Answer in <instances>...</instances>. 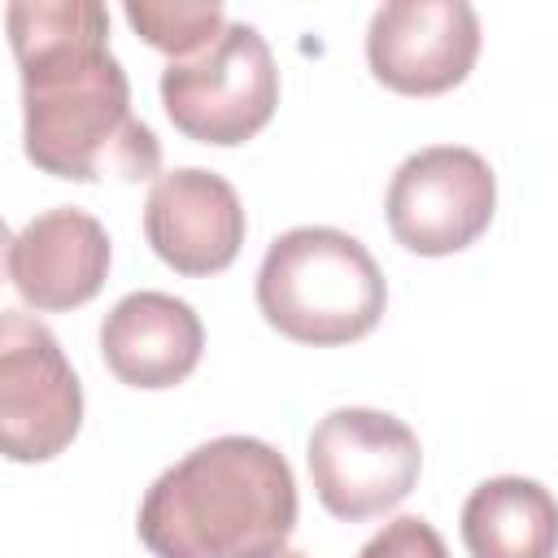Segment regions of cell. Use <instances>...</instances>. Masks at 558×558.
I'll list each match as a JSON object with an SVG mask.
<instances>
[{
  "label": "cell",
  "mask_w": 558,
  "mask_h": 558,
  "mask_svg": "<svg viewBox=\"0 0 558 558\" xmlns=\"http://www.w3.org/2000/svg\"><path fill=\"white\" fill-rule=\"evenodd\" d=\"M22 70V148L57 179H153L157 135L131 113V83L109 52L96 0H17L4 13Z\"/></svg>",
  "instance_id": "6da1fadb"
},
{
  "label": "cell",
  "mask_w": 558,
  "mask_h": 558,
  "mask_svg": "<svg viewBox=\"0 0 558 558\" xmlns=\"http://www.w3.org/2000/svg\"><path fill=\"white\" fill-rule=\"evenodd\" d=\"M153 558H275L296 527L288 458L257 436H218L183 453L140 501Z\"/></svg>",
  "instance_id": "7a4b0ae2"
},
{
  "label": "cell",
  "mask_w": 558,
  "mask_h": 558,
  "mask_svg": "<svg viewBox=\"0 0 558 558\" xmlns=\"http://www.w3.org/2000/svg\"><path fill=\"white\" fill-rule=\"evenodd\" d=\"M384 275L362 240L336 227L283 231L257 270V310L296 344H349L384 318Z\"/></svg>",
  "instance_id": "3957f363"
},
{
  "label": "cell",
  "mask_w": 558,
  "mask_h": 558,
  "mask_svg": "<svg viewBox=\"0 0 558 558\" xmlns=\"http://www.w3.org/2000/svg\"><path fill=\"white\" fill-rule=\"evenodd\" d=\"M166 118L196 144H244L253 140L279 105V70L270 44L248 22H227V31L196 57L170 61L161 70Z\"/></svg>",
  "instance_id": "277c9868"
},
{
  "label": "cell",
  "mask_w": 558,
  "mask_h": 558,
  "mask_svg": "<svg viewBox=\"0 0 558 558\" xmlns=\"http://www.w3.org/2000/svg\"><path fill=\"white\" fill-rule=\"evenodd\" d=\"M305 458L318 501L344 523L375 519L405 501L423 466L410 423L366 405H344L318 418Z\"/></svg>",
  "instance_id": "5b68a950"
},
{
  "label": "cell",
  "mask_w": 558,
  "mask_h": 558,
  "mask_svg": "<svg viewBox=\"0 0 558 558\" xmlns=\"http://www.w3.org/2000/svg\"><path fill=\"white\" fill-rule=\"evenodd\" d=\"M83 423V388L57 336L17 310L0 318V445L9 462L57 458Z\"/></svg>",
  "instance_id": "8992f818"
},
{
  "label": "cell",
  "mask_w": 558,
  "mask_h": 558,
  "mask_svg": "<svg viewBox=\"0 0 558 558\" xmlns=\"http://www.w3.org/2000/svg\"><path fill=\"white\" fill-rule=\"evenodd\" d=\"M497 209V179L475 148L432 144L405 157L388 187V227L418 257H449L475 244Z\"/></svg>",
  "instance_id": "52a82bcc"
},
{
  "label": "cell",
  "mask_w": 558,
  "mask_h": 558,
  "mask_svg": "<svg viewBox=\"0 0 558 558\" xmlns=\"http://www.w3.org/2000/svg\"><path fill=\"white\" fill-rule=\"evenodd\" d=\"M480 57V17L466 0H388L366 26L371 74L401 96L458 87Z\"/></svg>",
  "instance_id": "ba28073f"
},
{
  "label": "cell",
  "mask_w": 558,
  "mask_h": 558,
  "mask_svg": "<svg viewBox=\"0 0 558 558\" xmlns=\"http://www.w3.org/2000/svg\"><path fill=\"white\" fill-rule=\"evenodd\" d=\"M144 235L174 275H218L244 244V205L214 170H166L148 187Z\"/></svg>",
  "instance_id": "9c48e42d"
},
{
  "label": "cell",
  "mask_w": 558,
  "mask_h": 558,
  "mask_svg": "<svg viewBox=\"0 0 558 558\" xmlns=\"http://www.w3.org/2000/svg\"><path fill=\"white\" fill-rule=\"evenodd\" d=\"M109 235L105 227L74 205L35 214L9 240V279L31 310H78L87 305L109 275Z\"/></svg>",
  "instance_id": "30bf717a"
},
{
  "label": "cell",
  "mask_w": 558,
  "mask_h": 558,
  "mask_svg": "<svg viewBox=\"0 0 558 558\" xmlns=\"http://www.w3.org/2000/svg\"><path fill=\"white\" fill-rule=\"evenodd\" d=\"M205 349L196 310L170 292H131L100 323L105 366L131 388L183 384Z\"/></svg>",
  "instance_id": "8fae6325"
},
{
  "label": "cell",
  "mask_w": 558,
  "mask_h": 558,
  "mask_svg": "<svg viewBox=\"0 0 558 558\" xmlns=\"http://www.w3.org/2000/svg\"><path fill=\"white\" fill-rule=\"evenodd\" d=\"M462 545L471 558H554L558 501L523 475L484 480L462 506Z\"/></svg>",
  "instance_id": "7c38bea8"
},
{
  "label": "cell",
  "mask_w": 558,
  "mask_h": 558,
  "mask_svg": "<svg viewBox=\"0 0 558 558\" xmlns=\"http://www.w3.org/2000/svg\"><path fill=\"white\" fill-rule=\"evenodd\" d=\"M122 13L135 26V35L148 48L166 52L170 61L205 52L227 31V17H222L218 4H148V0H131Z\"/></svg>",
  "instance_id": "4fadbf2b"
},
{
  "label": "cell",
  "mask_w": 558,
  "mask_h": 558,
  "mask_svg": "<svg viewBox=\"0 0 558 558\" xmlns=\"http://www.w3.org/2000/svg\"><path fill=\"white\" fill-rule=\"evenodd\" d=\"M357 558H449V549H445L440 532H436L427 519L401 514V519L384 523V527L362 545Z\"/></svg>",
  "instance_id": "5bb4252c"
},
{
  "label": "cell",
  "mask_w": 558,
  "mask_h": 558,
  "mask_svg": "<svg viewBox=\"0 0 558 558\" xmlns=\"http://www.w3.org/2000/svg\"><path fill=\"white\" fill-rule=\"evenodd\" d=\"M275 558H310V554H296V549H283V554H275Z\"/></svg>",
  "instance_id": "9a60e30c"
}]
</instances>
